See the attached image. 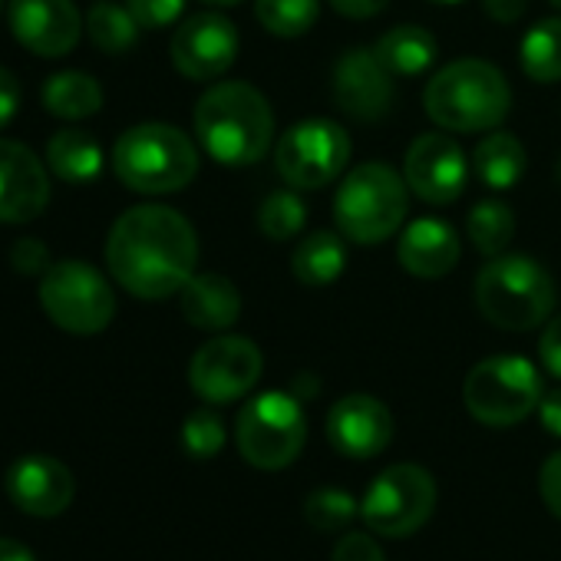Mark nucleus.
I'll use <instances>...</instances> for the list:
<instances>
[{"label":"nucleus","mask_w":561,"mask_h":561,"mask_svg":"<svg viewBox=\"0 0 561 561\" xmlns=\"http://www.w3.org/2000/svg\"><path fill=\"white\" fill-rule=\"evenodd\" d=\"M198 238L185 215L169 205L123 211L106 238V264L116 285L139 301H165L195 274Z\"/></svg>","instance_id":"nucleus-1"},{"label":"nucleus","mask_w":561,"mask_h":561,"mask_svg":"<svg viewBox=\"0 0 561 561\" xmlns=\"http://www.w3.org/2000/svg\"><path fill=\"white\" fill-rule=\"evenodd\" d=\"M195 136L215 162L254 165L274 139L271 103L251 83H215L195 103Z\"/></svg>","instance_id":"nucleus-2"},{"label":"nucleus","mask_w":561,"mask_h":561,"mask_svg":"<svg viewBox=\"0 0 561 561\" xmlns=\"http://www.w3.org/2000/svg\"><path fill=\"white\" fill-rule=\"evenodd\" d=\"M508 83L505 77L476 57L446 64L426 87V116L449 133H485L508 116Z\"/></svg>","instance_id":"nucleus-3"},{"label":"nucleus","mask_w":561,"mask_h":561,"mask_svg":"<svg viewBox=\"0 0 561 561\" xmlns=\"http://www.w3.org/2000/svg\"><path fill=\"white\" fill-rule=\"evenodd\" d=\"M476 308L499 331H531L554 311L551 274L525 254H499L476 277Z\"/></svg>","instance_id":"nucleus-4"},{"label":"nucleus","mask_w":561,"mask_h":561,"mask_svg":"<svg viewBox=\"0 0 561 561\" xmlns=\"http://www.w3.org/2000/svg\"><path fill=\"white\" fill-rule=\"evenodd\" d=\"M113 172L139 195H169L195 179L198 149L169 123H139L116 139Z\"/></svg>","instance_id":"nucleus-5"},{"label":"nucleus","mask_w":561,"mask_h":561,"mask_svg":"<svg viewBox=\"0 0 561 561\" xmlns=\"http://www.w3.org/2000/svg\"><path fill=\"white\" fill-rule=\"evenodd\" d=\"M407 179L387 162H364L347 172L334 195V221L357 244H380L407 218Z\"/></svg>","instance_id":"nucleus-6"},{"label":"nucleus","mask_w":561,"mask_h":561,"mask_svg":"<svg viewBox=\"0 0 561 561\" xmlns=\"http://www.w3.org/2000/svg\"><path fill=\"white\" fill-rule=\"evenodd\" d=\"M308 439V420L295 393L267 390L251 397L234 420V443L248 466L277 472L291 466Z\"/></svg>","instance_id":"nucleus-7"},{"label":"nucleus","mask_w":561,"mask_h":561,"mask_svg":"<svg viewBox=\"0 0 561 561\" xmlns=\"http://www.w3.org/2000/svg\"><path fill=\"white\" fill-rule=\"evenodd\" d=\"M41 308L67 334H103L116 314V295L103 271L90 261H54L41 277Z\"/></svg>","instance_id":"nucleus-8"},{"label":"nucleus","mask_w":561,"mask_h":561,"mask_svg":"<svg viewBox=\"0 0 561 561\" xmlns=\"http://www.w3.org/2000/svg\"><path fill=\"white\" fill-rule=\"evenodd\" d=\"M545 390H541V377L531 367V360L518 357V354H499V357H485L479 360L462 387V400L472 420H479L482 426H515L525 416H531V410H538Z\"/></svg>","instance_id":"nucleus-9"},{"label":"nucleus","mask_w":561,"mask_h":561,"mask_svg":"<svg viewBox=\"0 0 561 561\" xmlns=\"http://www.w3.org/2000/svg\"><path fill=\"white\" fill-rule=\"evenodd\" d=\"M436 508V479L416 462L387 466L360 502V518L374 535L407 538L420 531Z\"/></svg>","instance_id":"nucleus-10"},{"label":"nucleus","mask_w":561,"mask_h":561,"mask_svg":"<svg viewBox=\"0 0 561 561\" xmlns=\"http://www.w3.org/2000/svg\"><path fill=\"white\" fill-rule=\"evenodd\" d=\"M351 162V139L334 119H305L277 139L274 165L288 188L314 192L331 185Z\"/></svg>","instance_id":"nucleus-11"},{"label":"nucleus","mask_w":561,"mask_h":561,"mask_svg":"<svg viewBox=\"0 0 561 561\" xmlns=\"http://www.w3.org/2000/svg\"><path fill=\"white\" fill-rule=\"evenodd\" d=\"M261 351L254 341L225 334L202 344L188 364V387L205 403H234L261 377Z\"/></svg>","instance_id":"nucleus-12"},{"label":"nucleus","mask_w":561,"mask_h":561,"mask_svg":"<svg viewBox=\"0 0 561 561\" xmlns=\"http://www.w3.org/2000/svg\"><path fill=\"white\" fill-rule=\"evenodd\" d=\"M172 64L185 80H215L231 70L238 57V31L228 18L202 11L185 18L172 34Z\"/></svg>","instance_id":"nucleus-13"},{"label":"nucleus","mask_w":561,"mask_h":561,"mask_svg":"<svg viewBox=\"0 0 561 561\" xmlns=\"http://www.w3.org/2000/svg\"><path fill=\"white\" fill-rule=\"evenodd\" d=\"M403 179L410 192L430 205H449L462 195L469 182V165L462 156V146L446 133H423L413 139Z\"/></svg>","instance_id":"nucleus-14"},{"label":"nucleus","mask_w":561,"mask_h":561,"mask_svg":"<svg viewBox=\"0 0 561 561\" xmlns=\"http://www.w3.org/2000/svg\"><path fill=\"white\" fill-rule=\"evenodd\" d=\"M8 24L21 47L57 60L80 44L87 21L80 18L73 0H11Z\"/></svg>","instance_id":"nucleus-15"},{"label":"nucleus","mask_w":561,"mask_h":561,"mask_svg":"<svg viewBox=\"0 0 561 561\" xmlns=\"http://www.w3.org/2000/svg\"><path fill=\"white\" fill-rule=\"evenodd\" d=\"M50 205V175L34 149L0 139V221L27 225Z\"/></svg>","instance_id":"nucleus-16"},{"label":"nucleus","mask_w":561,"mask_h":561,"mask_svg":"<svg viewBox=\"0 0 561 561\" xmlns=\"http://www.w3.org/2000/svg\"><path fill=\"white\" fill-rule=\"evenodd\" d=\"M8 495L21 512L34 518H57L70 508L77 479L60 459L31 453L8 469Z\"/></svg>","instance_id":"nucleus-17"},{"label":"nucleus","mask_w":561,"mask_h":561,"mask_svg":"<svg viewBox=\"0 0 561 561\" xmlns=\"http://www.w3.org/2000/svg\"><path fill=\"white\" fill-rule=\"evenodd\" d=\"M390 77L393 73L380 64V57L374 50H367V47L351 50L334 67V100L347 116H354L360 123H377L393 106Z\"/></svg>","instance_id":"nucleus-18"},{"label":"nucleus","mask_w":561,"mask_h":561,"mask_svg":"<svg viewBox=\"0 0 561 561\" xmlns=\"http://www.w3.org/2000/svg\"><path fill=\"white\" fill-rule=\"evenodd\" d=\"M328 439L341 456L351 459H374L393 439V416L390 410L367 393H351L337 400L328 413Z\"/></svg>","instance_id":"nucleus-19"},{"label":"nucleus","mask_w":561,"mask_h":561,"mask_svg":"<svg viewBox=\"0 0 561 561\" xmlns=\"http://www.w3.org/2000/svg\"><path fill=\"white\" fill-rule=\"evenodd\" d=\"M179 311L198 331H228L241 314V295L225 274H192L179 291Z\"/></svg>","instance_id":"nucleus-20"},{"label":"nucleus","mask_w":561,"mask_h":561,"mask_svg":"<svg viewBox=\"0 0 561 561\" xmlns=\"http://www.w3.org/2000/svg\"><path fill=\"white\" fill-rule=\"evenodd\" d=\"M397 257L413 277H443L459 261V238L446 221L420 218L400 234Z\"/></svg>","instance_id":"nucleus-21"},{"label":"nucleus","mask_w":561,"mask_h":561,"mask_svg":"<svg viewBox=\"0 0 561 561\" xmlns=\"http://www.w3.org/2000/svg\"><path fill=\"white\" fill-rule=\"evenodd\" d=\"M47 169L73 185H87L103 172V149L87 129H60L47 142Z\"/></svg>","instance_id":"nucleus-22"},{"label":"nucleus","mask_w":561,"mask_h":561,"mask_svg":"<svg viewBox=\"0 0 561 561\" xmlns=\"http://www.w3.org/2000/svg\"><path fill=\"white\" fill-rule=\"evenodd\" d=\"M41 100H44V110L50 116L73 123V119H87V116L100 113L103 87H100V80H93L83 70H64V73H54L44 83Z\"/></svg>","instance_id":"nucleus-23"},{"label":"nucleus","mask_w":561,"mask_h":561,"mask_svg":"<svg viewBox=\"0 0 561 561\" xmlns=\"http://www.w3.org/2000/svg\"><path fill=\"white\" fill-rule=\"evenodd\" d=\"M436 37L416 24H403V27H393L387 31L374 54L380 57V64L393 73V77H420L423 70L433 67L436 60Z\"/></svg>","instance_id":"nucleus-24"},{"label":"nucleus","mask_w":561,"mask_h":561,"mask_svg":"<svg viewBox=\"0 0 561 561\" xmlns=\"http://www.w3.org/2000/svg\"><path fill=\"white\" fill-rule=\"evenodd\" d=\"M347 267V248L341 234L334 231H314L305 241H298L291 254V271L301 285L308 288H324L331 280H337Z\"/></svg>","instance_id":"nucleus-25"},{"label":"nucleus","mask_w":561,"mask_h":561,"mask_svg":"<svg viewBox=\"0 0 561 561\" xmlns=\"http://www.w3.org/2000/svg\"><path fill=\"white\" fill-rule=\"evenodd\" d=\"M476 175L485 188L505 192L525 175V149L512 133L492 129L476 146Z\"/></svg>","instance_id":"nucleus-26"},{"label":"nucleus","mask_w":561,"mask_h":561,"mask_svg":"<svg viewBox=\"0 0 561 561\" xmlns=\"http://www.w3.org/2000/svg\"><path fill=\"white\" fill-rule=\"evenodd\" d=\"M522 70L535 83H558L561 80V18L538 21L518 50Z\"/></svg>","instance_id":"nucleus-27"},{"label":"nucleus","mask_w":561,"mask_h":561,"mask_svg":"<svg viewBox=\"0 0 561 561\" xmlns=\"http://www.w3.org/2000/svg\"><path fill=\"white\" fill-rule=\"evenodd\" d=\"M139 31L142 27L136 24L129 8H119V4H113V0H100V4H93L87 11V34H90L93 47L110 54V57L133 50Z\"/></svg>","instance_id":"nucleus-28"},{"label":"nucleus","mask_w":561,"mask_h":561,"mask_svg":"<svg viewBox=\"0 0 561 561\" xmlns=\"http://www.w3.org/2000/svg\"><path fill=\"white\" fill-rule=\"evenodd\" d=\"M466 231H469V241L479 254L499 257V254H505L508 241L515 238V215L505 202L485 198V202L472 205Z\"/></svg>","instance_id":"nucleus-29"},{"label":"nucleus","mask_w":561,"mask_h":561,"mask_svg":"<svg viewBox=\"0 0 561 561\" xmlns=\"http://www.w3.org/2000/svg\"><path fill=\"white\" fill-rule=\"evenodd\" d=\"M318 14L321 0H254L257 24L280 41L305 37L318 24Z\"/></svg>","instance_id":"nucleus-30"},{"label":"nucleus","mask_w":561,"mask_h":561,"mask_svg":"<svg viewBox=\"0 0 561 561\" xmlns=\"http://www.w3.org/2000/svg\"><path fill=\"white\" fill-rule=\"evenodd\" d=\"M308 221V208L298 188H277L257 205V228L271 241H291Z\"/></svg>","instance_id":"nucleus-31"},{"label":"nucleus","mask_w":561,"mask_h":561,"mask_svg":"<svg viewBox=\"0 0 561 561\" xmlns=\"http://www.w3.org/2000/svg\"><path fill=\"white\" fill-rule=\"evenodd\" d=\"M357 515H360V502H354V495L337 485L314 489L305 499V518L318 531H344Z\"/></svg>","instance_id":"nucleus-32"},{"label":"nucleus","mask_w":561,"mask_h":561,"mask_svg":"<svg viewBox=\"0 0 561 561\" xmlns=\"http://www.w3.org/2000/svg\"><path fill=\"white\" fill-rule=\"evenodd\" d=\"M182 446L192 459H211L225 446V423L215 410H192L182 423Z\"/></svg>","instance_id":"nucleus-33"},{"label":"nucleus","mask_w":561,"mask_h":561,"mask_svg":"<svg viewBox=\"0 0 561 561\" xmlns=\"http://www.w3.org/2000/svg\"><path fill=\"white\" fill-rule=\"evenodd\" d=\"M126 8L142 31H162L182 18L185 0H129Z\"/></svg>","instance_id":"nucleus-34"},{"label":"nucleus","mask_w":561,"mask_h":561,"mask_svg":"<svg viewBox=\"0 0 561 561\" xmlns=\"http://www.w3.org/2000/svg\"><path fill=\"white\" fill-rule=\"evenodd\" d=\"M11 264H14V271H21V274H27V277H44L47 271H50V251H47V244L44 241H37V238H21L14 248H11Z\"/></svg>","instance_id":"nucleus-35"},{"label":"nucleus","mask_w":561,"mask_h":561,"mask_svg":"<svg viewBox=\"0 0 561 561\" xmlns=\"http://www.w3.org/2000/svg\"><path fill=\"white\" fill-rule=\"evenodd\" d=\"M331 561H387L383 548L364 535V531H347L337 545H334V554Z\"/></svg>","instance_id":"nucleus-36"},{"label":"nucleus","mask_w":561,"mask_h":561,"mask_svg":"<svg viewBox=\"0 0 561 561\" xmlns=\"http://www.w3.org/2000/svg\"><path fill=\"white\" fill-rule=\"evenodd\" d=\"M538 489H541V499L548 505V512L554 518H561V449L551 453L538 472Z\"/></svg>","instance_id":"nucleus-37"},{"label":"nucleus","mask_w":561,"mask_h":561,"mask_svg":"<svg viewBox=\"0 0 561 561\" xmlns=\"http://www.w3.org/2000/svg\"><path fill=\"white\" fill-rule=\"evenodd\" d=\"M538 357L545 370L561 380V314L548 318V328L541 331V341H538Z\"/></svg>","instance_id":"nucleus-38"},{"label":"nucleus","mask_w":561,"mask_h":561,"mask_svg":"<svg viewBox=\"0 0 561 561\" xmlns=\"http://www.w3.org/2000/svg\"><path fill=\"white\" fill-rule=\"evenodd\" d=\"M21 110V80L8 70L0 67V129H4Z\"/></svg>","instance_id":"nucleus-39"},{"label":"nucleus","mask_w":561,"mask_h":561,"mask_svg":"<svg viewBox=\"0 0 561 561\" xmlns=\"http://www.w3.org/2000/svg\"><path fill=\"white\" fill-rule=\"evenodd\" d=\"M390 0H331V8L341 14V18H351V21H367V18H377Z\"/></svg>","instance_id":"nucleus-40"},{"label":"nucleus","mask_w":561,"mask_h":561,"mask_svg":"<svg viewBox=\"0 0 561 561\" xmlns=\"http://www.w3.org/2000/svg\"><path fill=\"white\" fill-rule=\"evenodd\" d=\"M538 416H541V426H545L551 436H561V387L541 397Z\"/></svg>","instance_id":"nucleus-41"},{"label":"nucleus","mask_w":561,"mask_h":561,"mask_svg":"<svg viewBox=\"0 0 561 561\" xmlns=\"http://www.w3.org/2000/svg\"><path fill=\"white\" fill-rule=\"evenodd\" d=\"M482 8L499 24H515L525 14V0H482Z\"/></svg>","instance_id":"nucleus-42"},{"label":"nucleus","mask_w":561,"mask_h":561,"mask_svg":"<svg viewBox=\"0 0 561 561\" xmlns=\"http://www.w3.org/2000/svg\"><path fill=\"white\" fill-rule=\"evenodd\" d=\"M0 561H37V554L14 538H0Z\"/></svg>","instance_id":"nucleus-43"},{"label":"nucleus","mask_w":561,"mask_h":561,"mask_svg":"<svg viewBox=\"0 0 561 561\" xmlns=\"http://www.w3.org/2000/svg\"><path fill=\"white\" fill-rule=\"evenodd\" d=\"M314 390H318V380H314L311 374H301V377L295 380V397H298V400H308Z\"/></svg>","instance_id":"nucleus-44"},{"label":"nucleus","mask_w":561,"mask_h":561,"mask_svg":"<svg viewBox=\"0 0 561 561\" xmlns=\"http://www.w3.org/2000/svg\"><path fill=\"white\" fill-rule=\"evenodd\" d=\"M202 4H211V8H234L241 0H202Z\"/></svg>","instance_id":"nucleus-45"},{"label":"nucleus","mask_w":561,"mask_h":561,"mask_svg":"<svg viewBox=\"0 0 561 561\" xmlns=\"http://www.w3.org/2000/svg\"><path fill=\"white\" fill-rule=\"evenodd\" d=\"M433 4H459V0H433Z\"/></svg>","instance_id":"nucleus-46"},{"label":"nucleus","mask_w":561,"mask_h":561,"mask_svg":"<svg viewBox=\"0 0 561 561\" xmlns=\"http://www.w3.org/2000/svg\"><path fill=\"white\" fill-rule=\"evenodd\" d=\"M548 4H551L554 11H561V0H548Z\"/></svg>","instance_id":"nucleus-47"},{"label":"nucleus","mask_w":561,"mask_h":561,"mask_svg":"<svg viewBox=\"0 0 561 561\" xmlns=\"http://www.w3.org/2000/svg\"><path fill=\"white\" fill-rule=\"evenodd\" d=\"M554 175H558V182H561V159H558V165H554Z\"/></svg>","instance_id":"nucleus-48"},{"label":"nucleus","mask_w":561,"mask_h":561,"mask_svg":"<svg viewBox=\"0 0 561 561\" xmlns=\"http://www.w3.org/2000/svg\"><path fill=\"white\" fill-rule=\"evenodd\" d=\"M0 8H4V0H0Z\"/></svg>","instance_id":"nucleus-49"}]
</instances>
